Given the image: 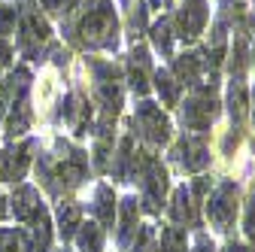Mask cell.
<instances>
[{
  "label": "cell",
  "instance_id": "obj_1",
  "mask_svg": "<svg viewBox=\"0 0 255 252\" xmlns=\"http://www.w3.org/2000/svg\"><path fill=\"white\" fill-rule=\"evenodd\" d=\"M34 176H37V188L43 195L58 198H70L76 188H82L88 182L91 173V161H88V152L79 149L73 140L67 137H55L52 149L34 155Z\"/></svg>",
  "mask_w": 255,
  "mask_h": 252
},
{
  "label": "cell",
  "instance_id": "obj_2",
  "mask_svg": "<svg viewBox=\"0 0 255 252\" xmlns=\"http://www.w3.org/2000/svg\"><path fill=\"white\" fill-rule=\"evenodd\" d=\"M67 37L88 52H116L119 49V15L113 0H82L79 12L61 21Z\"/></svg>",
  "mask_w": 255,
  "mask_h": 252
},
{
  "label": "cell",
  "instance_id": "obj_3",
  "mask_svg": "<svg viewBox=\"0 0 255 252\" xmlns=\"http://www.w3.org/2000/svg\"><path fill=\"white\" fill-rule=\"evenodd\" d=\"M131 182L137 185V201L146 216H158L170 198V173L155 152L137 146V167Z\"/></svg>",
  "mask_w": 255,
  "mask_h": 252
},
{
  "label": "cell",
  "instance_id": "obj_4",
  "mask_svg": "<svg viewBox=\"0 0 255 252\" xmlns=\"http://www.w3.org/2000/svg\"><path fill=\"white\" fill-rule=\"evenodd\" d=\"M213 188V179L207 173H198L195 179H188L185 185H176L170 188V198L164 204V213H167V222L170 225H179L185 231L191 228H201V213H204V201Z\"/></svg>",
  "mask_w": 255,
  "mask_h": 252
},
{
  "label": "cell",
  "instance_id": "obj_5",
  "mask_svg": "<svg viewBox=\"0 0 255 252\" xmlns=\"http://www.w3.org/2000/svg\"><path fill=\"white\" fill-rule=\"evenodd\" d=\"M52 43V24L30 0H18V24H15V55L24 61H40Z\"/></svg>",
  "mask_w": 255,
  "mask_h": 252
},
{
  "label": "cell",
  "instance_id": "obj_6",
  "mask_svg": "<svg viewBox=\"0 0 255 252\" xmlns=\"http://www.w3.org/2000/svg\"><path fill=\"white\" fill-rule=\"evenodd\" d=\"M240 204H243L240 182H237V179H219V182L210 188L207 201H204L207 228H213V231L222 234V237H231L234 222H237V216H240Z\"/></svg>",
  "mask_w": 255,
  "mask_h": 252
},
{
  "label": "cell",
  "instance_id": "obj_7",
  "mask_svg": "<svg viewBox=\"0 0 255 252\" xmlns=\"http://www.w3.org/2000/svg\"><path fill=\"white\" fill-rule=\"evenodd\" d=\"M179 110V122H182V128L188 134H207L210 131V125L219 119V94H216V85L213 82H201L188 91V98L176 107Z\"/></svg>",
  "mask_w": 255,
  "mask_h": 252
},
{
  "label": "cell",
  "instance_id": "obj_8",
  "mask_svg": "<svg viewBox=\"0 0 255 252\" xmlns=\"http://www.w3.org/2000/svg\"><path fill=\"white\" fill-rule=\"evenodd\" d=\"M131 134H134V140L143 143V149L152 152V149L170 146V140H173V125H170V119H167V113H164L161 107L143 98V101L134 107Z\"/></svg>",
  "mask_w": 255,
  "mask_h": 252
},
{
  "label": "cell",
  "instance_id": "obj_9",
  "mask_svg": "<svg viewBox=\"0 0 255 252\" xmlns=\"http://www.w3.org/2000/svg\"><path fill=\"white\" fill-rule=\"evenodd\" d=\"M167 158H170V167L182 176H198L213 164V155H210L204 134H182L179 140H173Z\"/></svg>",
  "mask_w": 255,
  "mask_h": 252
},
{
  "label": "cell",
  "instance_id": "obj_10",
  "mask_svg": "<svg viewBox=\"0 0 255 252\" xmlns=\"http://www.w3.org/2000/svg\"><path fill=\"white\" fill-rule=\"evenodd\" d=\"M58 122H64L73 131V137H85L94 131V104L82 88H70L58 101Z\"/></svg>",
  "mask_w": 255,
  "mask_h": 252
},
{
  "label": "cell",
  "instance_id": "obj_11",
  "mask_svg": "<svg viewBox=\"0 0 255 252\" xmlns=\"http://www.w3.org/2000/svg\"><path fill=\"white\" fill-rule=\"evenodd\" d=\"M34 152L37 140H15L0 149V182H24V176L34 167Z\"/></svg>",
  "mask_w": 255,
  "mask_h": 252
},
{
  "label": "cell",
  "instance_id": "obj_12",
  "mask_svg": "<svg viewBox=\"0 0 255 252\" xmlns=\"http://www.w3.org/2000/svg\"><path fill=\"white\" fill-rule=\"evenodd\" d=\"M43 213H49L46 195L37 185H30V182H15L12 192H9V219L15 225H27L30 219H37Z\"/></svg>",
  "mask_w": 255,
  "mask_h": 252
},
{
  "label": "cell",
  "instance_id": "obj_13",
  "mask_svg": "<svg viewBox=\"0 0 255 252\" xmlns=\"http://www.w3.org/2000/svg\"><path fill=\"white\" fill-rule=\"evenodd\" d=\"M140 222H143V210H140L137 195H125V198H119L116 222H113V243H116L119 252H128V246H131V240H134Z\"/></svg>",
  "mask_w": 255,
  "mask_h": 252
},
{
  "label": "cell",
  "instance_id": "obj_14",
  "mask_svg": "<svg viewBox=\"0 0 255 252\" xmlns=\"http://www.w3.org/2000/svg\"><path fill=\"white\" fill-rule=\"evenodd\" d=\"M207 21H210V3L207 0H182L179 12H176V21H173L176 40L195 43L207 30Z\"/></svg>",
  "mask_w": 255,
  "mask_h": 252
},
{
  "label": "cell",
  "instance_id": "obj_15",
  "mask_svg": "<svg viewBox=\"0 0 255 252\" xmlns=\"http://www.w3.org/2000/svg\"><path fill=\"white\" fill-rule=\"evenodd\" d=\"M85 222V210L79 201L73 198H58L55 210H52V225H55V237L61 240V246H70L79 225Z\"/></svg>",
  "mask_w": 255,
  "mask_h": 252
},
{
  "label": "cell",
  "instance_id": "obj_16",
  "mask_svg": "<svg viewBox=\"0 0 255 252\" xmlns=\"http://www.w3.org/2000/svg\"><path fill=\"white\" fill-rule=\"evenodd\" d=\"M116 207H119V195H116V188L110 182H98L91 188V195L88 201L82 204V210L88 213V219H94L101 228L113 231V222H116Z\"/></svg>",
  "mask_w": 255,
  "mask_h": 252
},
{
  "label": "cell",
  "instance_id": "obj_17",
  "mask_svg": "<svg viewBox=\"0 0 255 252\" xmlns=\"http://www.w3.org/2000/svg\"><path fill=\"white\" fill-rule=\"evenodd\" d=\"M21 228V240H24V252H52L55 246V225H52V210L30 219L27 225H18Z\"/></svg>",
  "mask_w": 255,
  "mask_h": 252
},
{
  "label": "cell",
  "instance_id": "obj_18",
  "mask_svg": "<svg viewBox=\"0 0 255 252\" xmlns=\"http://www.w3.org/2000/svg\"><path fill=\"white\" fill-rule=\"evenodd\" d=\"M125 79L131 85L134 94L146 98L149 94V82H152V61H149V52L143 43H134L131 55H128V67H125Z\"/></svg>",
  "mask_w": 255,
  "mask_h": 252
},
{
  "label": "cell",
  "instance_id": "obj_19",
  "mask_svg": "<svg viewBox=\"0 0 255 252\" xmlns=\"http://www.w3.org/2000/svg\"><path fill=\"white\" fill-rule=\"evenodd\" d=\"M134 167H137V140H134V134H125V137H119V143L113 149V161H110L107 176H113V182H131Z\"/></svg>",
  "mask_w": 255,
  "mask_h": 252
},
{
  "label": "cell",
  "instance_id": "obj_20",
  "mask_svg": "<svg viewBox=\"0 0 255 252\" xmlns=\"http://www.w3.org/2000/svg\"><path fill=\"white\" fill-rule=\"evenodd\" d=\"M167 70L173 73V79H176L182 88H195V85H201L207 67H204L201 52H182V55H176V58L170 61Z\"/></svg>",
  "mask_w": 255,
  "mask_h": 252
},
{
  "label": "cell",
  "instance_id": "obj_21",
  "mask_svg": "<svg viewBox=\"0 0 255 252\" xmlns=\"http://www.w3.org/2000/svg\"><path fill=\"white\" fill-rule=\"evenodd\" d=\"M249 64H252L249 34H246V27H234V40H231V52H228V73H231V82H243Z\"/></svg>",
  "mask_w": 255,
  "mask_h": 252
},
{
  "label": "cell",
  "instance_id": "obj_22",
  "mask_svg": "<svg viewBox=\"0 0 255 252\" xmlns=\"http://www.w3.org/2000/svg\"><path fill=\"white\" fill-rule=\"evenodd\" d=\"M76 252H107V228H101L94 219H85L73 237Z\"/></svg>",
  "mask_w": 255,
  "mask_h": 252
},
{
  "label": "cell",
  "instance_id": "obj_23",
  "mask_svg": "<svg viewBox=\"0 0 255 252\" xmlns=\"http://www.w3.org/2000/svg\"><path fill=\"white\" fill-rule=\"evenodd\" d=\"M155 243H158V252H188L191 234L179 225L164 222L161 228H155Z\"/></svg>",
  "mask_w": 255,
  "mask_h": 252
},
{
  "label": "cell",
  "instance_id": "obj_24",
  "mask_svg": "<svg viewBox=\"0 0 255 252\" xmlns=\"http://www.w3.org/2000/svg\"><path fill=\"white\" fill-rule=\"evenodd\" d=\"M149 40L152 49L161 55V58H173V40H176V30H173V18L161 15L152 27H149Z\"/></svg>",
  "mask_w": 255,
  "mask_h": 252
},
{
  "label": "cell",
  "instance_id": "obj_25",
  "mask_svg": "<svg viewBox=\"0 0 255 252\" xmlns=\"http://www.w3.org/2000/svg\"><path fill=\"white\" fill-rule=\"evenodd\" d=\"M152 82H155V91H158V98H161L164 107H179V98H182V85L173 79V73L167 67L161 70H152Z\"/></svg>",
  "mask_w": 255,
  "mask_h": 252
},
{
  "label": "cell",
  "instance_id": "obj_26",
  "mask_svg": "<svg viewBox=\"0 0 255 252\" xmlns=\"http://www.w3.org/2000/svg\"><path fill=\"white\" fill-rule=\"evenodd\" d=\"M249 113V94H246V82H231L228 85V116H231V128L240 131V125L246 122Z\"/></svg>",
  "mask_w": 255,
  "mask_h": 252
},
{
  "label": "cell",
  "instance_id": "obj_27",
  "mask_svg": "<svg viewBox=\"0 0 255 252\" xmlns=\"http://www.w3.org/2000/svg\"><path fill=\"white\" fill-rule=\"evenodd\" d=\"M113 149H116V140H113V137H94L91 152H88V161H91V167L98 170V173H107V170H110Z\"/></svg>",
  "mask_w": 255,
  "mask_h": 252
},
{
  "label": "cell",
  "instance_id": "obj_28",
  "mask_svg": "<svg viewBox=\"0 0 255 252\" xmlns=\"http://www.w3.org/2000/svg\"><path fill=\"white\" fill-rule=\"evenodd\" d=\"M240 210H243V219H240V225H243V237H246V243L255 249V182L246 188V198H243Z\"/></svg>",
  "mask_w": 255,
  "mask_h": 252
},
{
  "label": "cell",
  "instance_id": "obj_29",
  "mask_svg": "<svg viewBox=\"0 0 255 252\" xmlns=\"http://www.w3.org/2000/svg\"><path fill=\"white\" fill-rule=\"evenodd\" d=\"M79 3L82 0H37V6L43 9L46 18H61V21H67Z\"/></svg>",
  "mask_w": 255,
  "mask_h": 252
},
{
  "label": "cell",
  "instance_id": "obj_30",
  "mask_svg": "<svg viewBox=\"0 0 255 252\" xmlns=\"http://www.w3.org/2000/svg\"><path fill=\"white\" fill-rule=\"evenodd\" d=\"M128 252H158V243H155V225H146L140 222L131 246H128Z\"/></svg>",
  "mask_w": 255,
  "mask_h": 252
},
{
  "label": "cell",
  "instance_id": "obj_31",
  "mask_svg": "<svg viewBox=\"0 0 255 252\" xmlns=\"http://www.w3.org/2000/svg\"><path fill=\"white\" fill-rule=\"evenodd\" d=\"M146 24H149V6H146V0H137L131 6V15H128V30H131L134 40L146 34Z\"/></svg>",
  "mask_w": 255,
  "mask_h": 252
},
{
  "label": "cell",
  "instance_id": "obj_32",
  "mask_svg": "<svg viewBox=\"0 0 255 252\" xmlns=\"http://www.w3.org/2000/svg\"><path fill=\"white\" fill-rule=\"evenodd\" d=\"M0 252H24L18 225H0Z\"/></svg>",
  "mask_w": 255,
  "mask_h": 252
},
{
  "label": "cell",
  "instance_id": "obj_33",
  "mask_svg": "<svg viewBox=\"0 0 255 252\" xmlns=\"http://www.w3.org/2000/svg\"><path fill=\"white\" fill-rule=\"evenodd\" d=\"M18 24V3H0V37L9 40Z\"/></svg>",
  "mask_w": 255,
  "mask_h": 252
},
{
  "label": "cell",
  "instance_id": "obj_34",
  "mask_svg": "<svg viewBox=\"0 0 255 252\" xmlns=\"http://www.w3.org/2000/svg\"><path fill=\"white\" fill-rule=\"evenodd\" d=\"M188 252H219V249H216V240H213L207 231H198V237L191 240Z\"/></svg>",
  "mask_w": 255,
  "mask_h": 252
},
{
  "label": "cell",
  "instance_id": "obj_35",
  "mask_svg": "<svg viewBox=\"0 0 255 252\" xmlns=\"http://www.w3.org/2000/svg\"><path fill=\"white\" fill-rule=\"evenodd\" d=\"M12 61H15V46H12L9 40L0 37V70H9Z\"/></svg>",
  "mask_w": 255,
  "mask_h": 252
},
{
  "label": "cell",
  "instance_id": "obj_36",
  "mask_svg": "<svg viewBox=\"0 0 255 252\" xmlns=\"http://www.w3.org/2000/svg\"><path fill=\"white\" fill-rule=\"evenodd\" d=\"M222 252H255L249 243H243V240H225V246H222Z\"/></svg>",
  "mask_w": 255,
  "mask_h": 252
},
{
  "label": "cell",
  "instance_id": "obj_37",
  "mask_svg": "<svg viewBox=\"0 0 255 252\" xmlns=\"http://www.w3.org/2000/svg\"><path fill=\"white\" fill-rule=\"evenodd\" d=\"M6 219H9V195L0 188V225H3Z\"/></svg>",
  "mask_w": 255,
  "mask_h": 252
},
{
  "label": "cell",
  "instance_id": "obj_38",
  "mask_svg": "<svg viewBox=\"0 0 255 252\" xmlns=\"http://www.w3.org/2000/svg\"><path fill=\"white\" fill-rule=\"evenodd\" d=\"M52 252H73L70 246H52Z\"/></svg>",
  "mask_w": 255,
  "mask_h": 252
},
{
  "label": "cell",
  "instance_id": "obj_39",
  "mask_svg": "<svg viewBox=\"0 0 255 252\" xmlns=\"http://www.w3.org/2000/svg\"><path fill=\"white\" fill-rule=\"evenodd\" d=\"M252 125H255V91H252Z\"/></svg>",
  "mask_w": 255,
  "mask_h": 252
},
{
  "label": "cell",
  "instance_id": "obj_40",
  "mask_svg": "<svg viewBox=\"0 0 255 252\" xmlns=\"http://www.w3.org/2000/svg\"><path fill=\"white\" fill-rule=\"evenodd\" d=\"M252 34H255V3H252Z\"/></svg>",
  "mask_w": 255,
  "mask_h": 252
},
{
  "label": "cell",
  "instance_id": "obj_41",
  "mask_svg": "<svg viewBox=\"0 0 255 252\" xmlns=\"http://www.w3.org/2000/svg\"><path fill=\"white\" fill-rule=\"evenodd\" d=\"M252 67H255V52H252Z\"/></svg>",
  "mask_w": 255,
  "mask_h": 252
}]
</instances>
